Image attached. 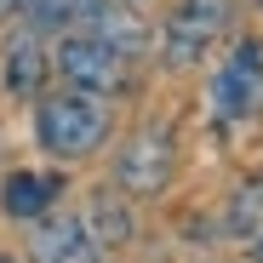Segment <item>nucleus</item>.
I'll list each match as a JSON object with an SVG mask.
<instances>
[{
    "label": "nucleus",
    "mask_w": 263,
    "mask_h": 263,
    "mask_svg": "<svg viewBox=\"0 0 263 263\" xmlns=\"http://www.w3.org/2000/svg\"><path fill=\"white\" fill-rule=\"evenodd\" d=\"M29 12L40 29H63V23H98L109 0H29Z\"/></svg>",
    "instance_id": "nucleus-9"
},
{
    "label": "nucleus",
    "mask_w": 263,
    "mask_h": 263,
    "mask_svg": "<svg viewBox=\"0 0 263 263\" xmlns=\"http://www.w3.org/2000/svg\"><path fill=\"white\" fill-rule=\"evenodd\" d=\"M58 69L80 92H115L120 74H126V52H115L103 34H69L58 46Z\"/></svg>",
    "instance_id": "nucleus-4"
},
{
    "label": "nucleus",
    "mask_w": 263,
    "mask_h": 263,
    "mask_svg": "<svg viewBox=\"0 0 263 263\" xmlns=\"http://www.w3.org/2000/svg\"><path fill=\"white\" fill-rule=\"evenodd\" d=\"M0 263H6V257H0Z\"/></svg>",
    "instance_id": "nucleus-15"
},
{
    "label": "nucleus",
    "mask_w": 263,
    "mask_h": 263,
    "mask_svg": "<svg viewBox=\"0 0 263 263\" xmlns=\"http://www.w3.org/2000/svg\"><path fill=\"white\" fill-rule=\"evenodd\" d=\"M223 23H229V0H183V6L172 12V23H166V63L172 69L195 63L212 40L223 34Z\"/></svg>",
    "instance_id": "nucleus-3"
},
{
    "label": "nucleus",
    "mask_w": 263,
    "mask_h": 263,
    "mask_svg": "<svg viewBox=\"0 0 263 263\" xmlns=\"http://www.w3.org/2000/svg\"><path fill=\"white\" fill-rule=\"evenodd\" d=\"M229 235H263V178H252L240 195H235V206H229Z\"/></svg>",
    "instance_id": "nucleus-10"
},
{
    "label": "nucleus",
    "mask_w": 263,
    "mask_h": 263,
    "mask_svg": "<svg viewBox=\"0 0 263 263\" xmlns=\"http://www.w3.org/2000/svg\"><path fill=\"white\" fill-rule=\"evenodd\" d=\"M98 223L109 229L103 240H126V212H120V206H109V200H98Z\"/></svg>",
    "instance_id": "nucleus-11"
},
{
    "label": "nucleus",
    "mask_w": 263,
    "mask_h": 263,
    "mask_svg": "<svg viewBox=\"0 0 263 263\" xmlns=\"http://www.w3.org/2000/svg\"><path fill=\"white\" fill-rule=\"evenodd\" d=\"M257 263H263V246H257Z\"/></svg>",
    "instance_id": "nucleus-13"
},
{
    "label": "nucleus",
    "mask_w": 263,
    "mask_h": 263,
    "mask_svg": "<svg viewBox=\"0 0 263 263\" xmlns=\"http://www.w3.org/2000/svg\"><path fill=\"white\" fill-rule=\"evenodd\" d=\"M103 132H109V115L92 98H52L40 109V143L52 155H86L103 143Z\"/></svg>",
    "instance_id": "nucleus-1"
},
{
    "label": "nucleus",
    "mask_w": 263,
    "mask_h": 263,
    "mask_svg": "<svg viewBox=\"0 0 263 263\" xmlns=\"http://www.w3.org/2000/svg\"><path fill=\"white\" fill-rule=\"evenodd\" d=\"M166 183H172V138L160 126H149V132H138V138L120 149V189L160 195Z\"/></svg>",
    "instance_id": "nucleus-5"
},
{
    "label": "nucleus",
    "mask_w": 263,
    "mask_h": 263,
    "mask_svg": "<svg viewBox=\"0 0 263 263\" xmlns=\"http://www.w3.org/2000/svg\"><path fill=\"white\" fill-rule=\"evenodd\" d=\"M29 6V0H0V17H6V12H23Z\"/></svg>",
    "instance_id": "nucleus-12"
},
{
    "label": "nucleus",
    "mask_w": 263,
    "mask_h": 263,
    "mask_svg": "<svg viewBox=\"0 0 263 263\" xmlns=\"http://www.w3.org/2000/svg\"><path fill=\"white\" fill-rule=\"evenodd\" d=\"M212 109L223 120H246L263 109V46H252V40L235 46V58L212 80Z\"/></svg>",
    "instance_id": "nucleus-2"
},
{
    "label": "nucleus",
    "mask_w": 263,
    "mask_h": 263,
    "mask_svg": "<svg viewBox=\"0 0 263 263\" xmlns=\"http://www.w3.org/2000/svg\"><path fill=\"white\" fill-rule=\"evenodd\" d=\"M34 263H98V246L86 240L74 217H58L34 235Z\"/></svg>",
    "instance_id": "nucleus-6"
},
{
    "label": "nucleus",
    "mask_w": 263,
    "mask_h": 263,
    "mask_svg": "<svg viewBox=\"0 0 263 263\" xmlns=\"http://www.w3.org/2000/svg\"><path fill=\"white\" fill-rule=\"evenodd\" d=\"M40 80H46V52H40L34 34H17L12 46H6V86H12L17 98H34Z\"/></svg>",
    "instance_id": "nucleus-7"
},
{
    "label": "nucleus",
    "mask_w": 263,
    "mask_h": 263,
    "mask_svg": "<svg viewBox=\"0 0 263 263\" xmlns=\"http://www.w3.org/2000/svg\"><path fill=\"white\" fill-rule=\"evenodd\" d=\"M52 195H58V178L12 172V178H6V189H0V206H6L12 217H40V212L52 206Z\"/></svg>",
    "instance_id": "nucleus-8"
},
{
    "label": "nucleus",
    "mask_w": 263,
    "mask_h": 263,
    "mask_svg": "<svg viewBox=\"0 0 263 263\" xmlns=\"http://www.w3.org/2000/svg\"><path fill=\"white\" fill-rule=\"evenodd\" d=\"M257 6H263V0H257Z\"/></svg>",
    "instance_id": "nucleus-14"
}]
</instances>
